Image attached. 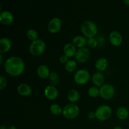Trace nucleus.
Returning <instances> with one entry per match:
<instances>
[{"label": "nucleus", "mask_w": 129, "mask_h": 129, "mask_svg": "<svg viewBox=\"0 0 129 129\" xmlns=\"http://www.w3.org/2000/svg\"><path fill=\"white\" fill-rule=\"evenodd\" d=\"M11 47V40L6 37L0 39V52L3 53L8 51Z\"/></svg>", "instance_id": "2eb2a0df"}, {"label": "nucleus", "mask_w": 129, "mask_h": 129, "mask_svg": "<svg viewBox=\"0 0 129 129\" xmlns=\"http://www.w3.org/2000/svg\"><path fill=\"white\" fill-rule=\"evenodd\" d=\"M90 74L88 70L81 69L77 71L74 75V79L78 84H84L89 81Z\"/></svg>", "instance_id": "423d86ee"}, {"label": "nucleus", "mask_w": 129, "mask_h": 129, "mask_svg": "<svg viewBox=\"0 0 129 129\" xmlns=\"http://www.w3.org/2000/svg\"><path fill=\"white\" fill-rule=\"evenodd\" d=\"M45 49V43L42 39H37L30 44L29 50L32 55L38 56L42 54Z\"/></svg>", "instance_id": "7ed1b4c3"}, {"label": "nucleus", "mask_w": 129, "mask_h": 129, "mask_svg": "<svg viewBox=\"0 0 129 129\" xmlns=\"http://www.w3.org/2000/svg\"><path fill=\"white\" fill-rule=\"evenodd\" d=\"M115 88L110 84H104L100 88V95L104 99H110L115 94Z\"/></svg>", "instance_id": "0eeeda50"}, {"label": "nucleus", "mask_w": 129, "mask_h": 129, "mask_svg": "<svg viewBox=\"0 0 129 129\" xmlns=\"http://www.w3.org/2000/svg\"><path fill=\"white\" fill-rule=\"evenodd\" d=\"M59 60H60V62L62 63H66L68 61V57H67L65 54L64 55H62L59 58Z\"/></svg>", "instance_id": "c85d7f7f"}, {"label": "nucleus", "mask_w": 129, "mask_h": 129, "mask_svg": "<svg viewBox=\"0 0 129 129\" xmlns=\"http://www.w3.org/2000/svg\"><path fill=\"white\" fill-rule=\"evenodd\" d=\"M81 30L85 37L92 38L98 32V28L95 23L91 20H86L82 23Z\"/></svg>", "instance_id": "f03ea898"}, {"label": "nucleus", "mask_w": 129, "mask_h": 129, "mask_svg": "<svg viewBox=\"0 0 129 129\" xmlns=\"http://www.w3.org/2000/svg\"><path fill=\"white\" fill-rule=\"evenodd\" d=\"M77 63L74 60H69L65 64L64 68L68 72H73L76 69Z\"/></svg>", "instance_id": "4be33fe9"}, {"label": "nucleus", "mask_w": 129, "mask_h": 129, "mask_svg": "<svg viewBox=\"0 0 129 129\" xmlns=\"http://www.w3.org/2000/svg\"><path fill=\"white\" fill-rule=\"evenodd\" d=\"M87 44L89 45V47L91 48L96 47L98 45V40L96 39H95L94 37L89 38L88 39V40H87Z\"/></svg>", "instance_id": "a878e982"}, {"label": "nucleus", "mask_w": 129, "mask_h": 129, "mask_svg": "<svg viewBox=\"0 0 129 129\" xmlns=\"http://www.w3.org/2000/svg\"><path fill=\"white\" fill-rule=\"evenodd\" d=\"M88 94L91 97H97L100 94V89L96 86L90 87L88 89Z\"/></svg>", "instance_id": "393cba45"}, {"label": "nucleus", "mask_w": 129, "mask_h": 129, "mask_svg": "<svg viewBox=\"0 0 129 129\" xmlns=\"http://www.w3.org/2000/svg\"><path fill=\"white\" fill-rule=\"evenodd\" d=\"M117 115L120 119L125 120L128 117V111L127 108L124 107H120L117 109Z\"/></svg>", "instance_id": "412c9836"}, {"label": "nucleus", "mask_w": 129, "mask_h": 129, "mask_svg": "<svg viewBox=\"0 0 129 129\" xmlns=\"http://www.w3.org/2000/svg\"><path fill=\"white\" fill-rule=\"evenodd\" d=\"M64 53L67 57H73L75 55L77 50L76 46L71 43H68L66 44L63 48Z\"/></svg>", "instance_id": "dca6fc26"}, {"label": "nucleus", "mask_w": 129, "mask_h": 129, "mask_svg": "<svg viewBox=\"0 0 129 129\" xmlns=\"http://www.w3.org/2000/svg\"><path fill=\"white\" fill-rule=\"evenodd\" d=\"M113 129H123L121 127H119V126H117V127H114Z\"/></svg>", "instance_id": "72a5a7b5"}, {"label": "nucleus", "mask_w": 129, "mask_h": 129, "mask_svg": "<svg viewBox=\"0 0 129 129\" xmlns=\"http://www.w3.org/2000/svg\"><path fill=\"white\" fill-rule=\"evenodd\" d=\"M87 40H86L85 37L82 36V35H76L74 37L73 42V44L76 47L81 48L85 45V44L87 43Z\"/></svg>", "instance_id": "a211bd4d"}, {"label": "nucleus", "mask_w": 129, "mask_h": 129, "mask_svg": "<svg viewBox=\"0 0 129 129\" xmlns=\"http://www.w3.org/2000/svg\"><path fill=\"white\" fill-rule=\"evenodd\" d=\"M0 129H8V127L5 125H1L0 127Z\"/></svg>", "instance_id": "7c9ffc66"}, {"label": "nucleus", "mask_w": 129, "mask_h": 129, "mask_svg": "<svg viewBox=\"0 0 129 129\" xmlns=\"http://www.w3.org/2000/svg\"><path fill=\"white\" fill-rule=\"evenodd\" d=\"M50 110L52 114L55 115H58L62 113V110L60 106L57 103H54L50 106Z\"/></svg>", "instance_id": "5701e85b"}, {"label": "nucleus", "mask_w": 129, "mask_h": 129, "mask_svg": "<svg viewBox=\"0 0 129 129\" xmlns=\"http://www.w3.org/2000/svg\"><path fill=\"white\" fill-rule=\"evenodd\" d=\"M4 67L8 74L12 76H17L23 73L25 64L20 57L11 56L6 59Z\"/></svg>", "instance_id": "f257e3e1"}, {"label": "nucleus", "mask_w": 129, "mask_h": 129, "mask_svg": "<svg viewBox=\"0 0 129 129\" xmlns=\"http://www.w3.org/2000/svg\"><path fill=\"white\" fill-rule=\"evenodd\" d=\"M6 83H7V81L6 78L3 76H0V89H3L5 88L6 86Z\"/></svg>", "instance_id": "bb28decb"}, {"label": "nucleus", "mask_w": 129, "mask_h": 129, "mask_svg": "<svg viewBox=\"0 0 129 129\" xmlns=\"http://www.w3.org/2000/svg\"><path fill=\"white\" fill-rule=\"evenodd\" d=\"M124 3L126 4V5H127L128 6H129V0H124Z\"/></svg>", "instance_id": "473e14b6"}, {"label": "nucleus", "mask_w": 129, "mask_h": 129, "mask_svg": "<svg viewBox=\"0 0 129 129\" xmlns=\"http://www.w3.org/2000/svg\"><path fill=\"white\" fill-rule=\"evenodd\" d=\"M13 20L14 16L10 11L5 10L0 13V21L3 25H10L12 23Z\"/></svg>", "instance_id": "9d476101"}, {"label": "nucleus", "mask_w": 129, "mask_h": 129, "mask_svg": "<svg viewBox=\"0 0 129 129\" xmlns=\"http://www.w3.org/2000/svg\"><path fill=\"white\" fill-rule=\"evenodd\" d=\"M88 117L90 119H93L94 118L96 117V114L95 112H90L88 113Z\"/></svg>", "instance_id": "c756f323"}, {"label": "nucleus", "mask_w": 129, "mask_h": 129, "mask_svg": "<svg viewBox=\"0 0 129 129\" xmlns=\"http://www.w3.org/2000/svg\"><path fill=\"white\" fill-rule=\"evenodd\" d=\"M37 73L38 76L41 78H47L49 77V75H50L49 69L47 66L44 65V64L38 67L37 69Z\"/></svg>", "instance_id": "f3484780"}, {"label": "nucleus", "mask_w": 129, "mask_h": 129, "mask_svg": "<svg viewBox=\"0 0 129 129\" xmlns=\"http://www.w3.org/2000/svg\"><path fill=\"white\" fill-rule=\"evenodd\" d=\"M104 74L101 71L95 72L92 76V81L93 84L97 86H102L104 83Z\"/></svg>", "instance_id": "ddd939ff"}, {"label": "nucleus", "mask_w": 129, "mask_h": 129, "mask_svg": "<svg viewBox=\"0 0 129 129\" xmlns=\"http://www.w3.org/2000/svg\"><path fill=\"white\" fill-rule=\"evenodd\" d=\"M44 94L45 97L49 100H54L57 97L58 90L54 86H47L45 88Z\"/></svg>", "instance_id": "9b49d317"}, {"label": "nucleus", "mask_w": 129, "mask_h": 129, "mask_svg": "<svg viewBox=\"0 0 129 129\" xmlns=\"http://www.w3.org/2000/svg\"><path fill=\"white\" fill-rule=\"evenodd\" d=\"M49 78L52 81H57L58 78H59V75L55 72H52V73H50Z\"/></svg>", "instance_id": "cd10ccee"}, {"label": "nucleus", "mask_w": 129, "mask_h": 129, "mask_svg": "<svg viewBox=\"0 0 129 129\" xmlns=\"http://www.w3.org/2000/svg\"><path fill=\"white\" fill-rule=\"evenodd\" d=\"M89 55H90V51L89 49L86 47H83L77 50L74 57L76 60L79 62H84L88 60V58L89 57Z\"/></svg>", "instance_id": "6e6552de"}, {"label": "nucleus", "mask_w": 129, "mask_h": 129, "mask_svg": "<svg viewBox=\"0 0 129 129\" xmlns=\"http://www.w3.org/2000/svg\"><path fill=\"white\" fill-rule=\"evenodd\" d=\"M112 113V108L108 105H102L98 107L95 111L96 117L100 121H105L108 119Z\"/></svg>", "instance_id": "20e7f679"}, {"label": "nucleus", "mask_w": 129, "mask_h": 129, "mask_svg": "<svg viewBox=\"0 0 129 129\" xmlns=\"http://www.w3.org/2000/svg\"><path fill=\"white\" fill-rule=\"evenodd\" d=\"M79 108L78 105L73 103L66 105L62 109V114L67 118H74L78 115Z\"/></svg>", "instance_id": "39448f33"}, {"label": "nucleus", "mask_w": 129, "mask_h": 129, "mask_svg": "<svg viewBox=\"0 0 129 129\" xmlns=\"http://www.w3.org/2000/svg\"><path fill=\"white\" fill-rule=\"evenodd\" d=\"M17 90L19 94L23 96H28L31 93V87L26 83H21L19 84L17 88Z\"/></svg>", "instance_id": "4468645a"}, {"label": "nucleus", "mask_w": 129, "mask_h": 129, "mask_svg": "<svg viewBox=\"0 0 129 129\" xmlns=\"http://www.w3.org/2000/svg\"><path fill=\"white\" fill-rule=\"evenodd\" d=\"M68 100L71 102H76L79 98V93L76 89H72L68 91V94H67Z\"/></svg>", "instance_id": "aec40b11"}, {"label": "nucleus", "mask_w": 129, "mask_h": 129, "mask_svg": "<svg viewBox=\"0 0 129 129\" xmlns=\"http://www.w3.org/2000/svg\"><path fill=\"white\" fill-rule=\"evenodd\" d=\"M62 22L59 18L54 17L50 20L48 24V30L51 33H56L60 30Z\"/></svg>", "instance_id": "1a4fd4ad"}, {"label": "nucleus", "mask_w": 129, "mask_h": 129, "mask_svg": "<svg viewBox=\"0 0 129 129\" xmlns=\"http://www.w3.org/2000/svg\"><path fill=\"white\" fill-rule=\"evenodd\" d=\"M8 129H17V128H16L15 126L11 125V126H10L9 127H8Z\"/></svg>", "instance_id": "2f4dec72"}, {"label": "nucleus", "mask_w": 129, "mask_h": 129, "mask_svg": "<svg viewBox=\"0 0 129 129\" xmlns=\"http://www.w3.org/2000/svg\"><path fill=\"white\" fill-rule=\"evenodd\" d=\"M109 40L113 45L118 46L122 42V36L118 31L113 30L110 34Z\"/></svg>", "instance_id": "f8f14e48"}, {"label": "nucleus", "mask_w": 129, "mask_h": 129, "mask_svg": "<svg viewBox=\"0 0 129 129\" xmlns=\"http://www.w3.org/2000/svg\"><path fill=\"white\" fill-rule=\"evenodd\" d=\"M108 66V61L104 57H101L98 59L95 62V67L98 70L103 71Z\"/></svg>", "instance_id": "6ab92c4d"}, {"label": "nucleus", "mask_w": 129, "mask_h": 129, "mask_svg": "<svg viewBox=\"0 0 129 129\" xmlns=\"http://www.w3.org/2000/svg\"><path fill=\"white\" fill-rule=\"evenodd\" d=\"M26 35H27V37L30 40H32V42L38 39V33L35 29H29L27 31V33H26Z\"/></svg>", "instance_id": "b1692460"}]
</instances>
